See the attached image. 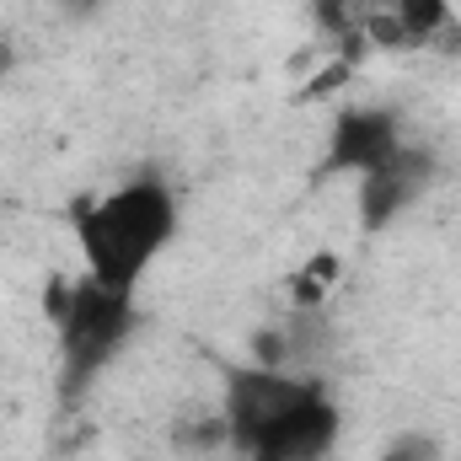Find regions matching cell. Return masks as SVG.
Here are the masks:
<instances>
[{
  "mask_svg": "<svg viewBox=\"0 0 461 461\" xmlns=\"http://www.w3.org/2000/svg\"><path fill=\"white\" fill-rule=\"evenodd\" d=\"M167 236H172V199L156 183H134L81 215V247H86L92 279L108 290H129Z\"/></svg>",
  "mask_w": 461,
  "mask_h": 461,
  "instance_id": "6da1fadb",
  "label": "cell"
},
{
  "mask_svg": "<svg viewBox=\"0 0 461 461\" xmlns=\"http://www.w3.org/2000/svg\"><path fill=\"white\" fill-rule=\"evenodd\" d=\"M54 322H59V344H65V392L76 397L103 370V359L113 354V344L129 328V290H108V285L86 279L65 295Z\"/></svg>",
  "mask_w": 461,
  "mask_h": 461,
  "instance_id": "7a4b0ae2",
  "label": "cell"
},
{
  "mask_svg": "<svg viewBox=\"0 0 461 461\" xmlns=\"http://www.w3.org/2000/svg\"><path fill=\"white\" fill-rule=\"evenodd\" d=\"M317 386H301V381H285L274 370H236L230 375V435L241 446H252L274 419H285L290 408H301Z\"/></svg>",
  "mask_w": 461,
  "mask_h": 461,
  "instance_id": "3957f363",
  "label": "cell"
},
{
  "mask_svg": "<svg viewBox=\"0 0 461 461\" xmlns=\"http://www.w3.org/2000/svg\"><path fill=\"white\" fill-rule=\"evenodd\" d=\"M333 435H339V413H333V402H322L312 392L301 408L274 419L247 451H252V461H322L328 446H333Z\"/></svg>",
  "mask_w": 461,
  "mask_h": 461,
  "instance_id": "277c9868",
  "label": "cell"
},
{
  "mask_svg": "<svg viewBox=\"0 0 461 461\" xmlns=\"http://www.w3.org/2000/svg\"><path fill=\"white\" fill-rule=\"evenodd\" d=\"M429 177V156L413 150V145H397L381 167L365 172V188H359V210H365V226H386Z\"/></svg>",
  "mask_w": 461,
  "mask_h": 461,
  "instance_id": "5b68a950",
  "label": "cell"
},
{
  "mask_svg": "<svg viewBox=\"0 0 461 461\" xmlns=\"http://www.w3.org/2000/svg\"><path fill=\"white\" fill-rule=\"evenodd\" d=\"M397 150V129L386 113H344L333 129V150H328V172H370Z\"/></svg>",
  "mask_w": 461,
  "mask_h": 461,
  "instance_id": "8992f818",
  "label": "cell"
},
{
  "mask_svg": "<svg viewBox=\"0 0 461 461\" xmlns=\"http://www.w3.org/2000/svg\"><path fill=\"white\" fill-rule=\"evenodd\" d=\"M392 5H397V16L408 22V32H413L419 43H424V38H440L446 22H451V16H446V0H392Z\"/></svg>",
  "mask_w": 461,
  "mask_h": 461,
  "instance_id": "52a82bcc",
  "label": "cell"
},
{
  "mask_svg": "<svg viewBox=\"0 0 461 461\" xmlns=\"http://www.w3.org/2000/svg\"><path fill=\"white\" fill-rule=\"evenodd\" d=\"M386 461H440V456H435L429 440H402V446H392V456Z\"/></svg>",
  "mask_w": 461,
  "mask_h": 461,
  "instance_id": "ba28073f",
  "label": "cell"
},
{
  "mask_svg": "<svg viewBox=\"0 0 461 461\" xmlns=\"http://www.w3.org/2000/svg\"><path fill=\"white\" fill-rule=\"evenodd\" d=\"M0 70H5V49H0Z\"/></svg>",
  "mask_w": 461,
  "mask_h": 461,
  "instance_id": "9c48e42d",
  "label": "cell"
}]
</instances>
